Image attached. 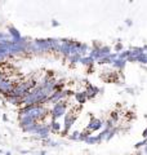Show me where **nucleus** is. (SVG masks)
<instances>
[{
	"instance_id": "33",
	"label": "nucleus",
	"mask_w": 147,
	"mask_h": 155,
	"mask_svg": "<svg viewBox=\"0 0 147 155\" xmlns=\"http://www.w3.org/2000/svg\"><path fill=\"white\" fill-rule=\"evenodd\" d=\"M36 155H47V151L45 150H41V151H39Z\"/></svg>"
},
{
	"instance_id": "34",
	"label": "nucleus",
	"mask_w": 147,
	"mask_h": 155,
	"mask_svg": "<svg viewBox=\"0 0 147 155\" xmlns=\"http://www.w3.org/2000/svg\"><path fill=\"white\" fill-rule=\"evenodd\" d=\"M4 61H5V57H4L2 53H0V64H2V62H4Z\"/></svg>"
},
{
	"instance_id": "28",
	"label": "nucleus",
	"mask_w": 147,
	"mask_h": 155,
	"mask_svg": "<svg viewBox=\"0 0 147 155\" xmlns=\"http://www.w3.org/2000/svg\"><path fill=\"white\" fill-rule=\"evenodd\" d=\"M51 25H52L53 27H58V26H60V22H58V21H57V19H52Z\"/></svg>"
},
{
	"instance_id": "36",
	"label": "nucleus",
	"mask_w": 147,
	"mask_h": 155,
	"mask_svg": "<svg viewBox=\"0 0 147 155\" xmlns=\"http://www.w3.org/2000/svg\"><path fill=\"white\" fill-rule=\"evenodd\" d=\"M3 120H4V122H8V116L7 115H3Z\"/></svg>"
},
{
	"instance_id": "7",
	"label": "nucleus",
	"mask_w": 147,
	"mask_h": 155,
	"mask_svg": "<svg viewBox=\"0 0 147 155\" xmlns=\"http://www.w3.org/2000/svg\"><path fill=\"white\" fill-rule=\"evenodd\" d=\"M49 134H51V127H49V124H41V128L39 130V133L36 136H32L31 140H45L49 137Z\"/></svg>"
},
{
	"instance_id": "31",
	"label": "nucleus",
	"mask_w": 147,
	"mask_h": 155,
	"mask_svg": "<svg viewBox=\"0 0 147 155\" xmlns=\"http://www.w3.org/2000/svg\"><path fill=\"white\" fill-rule=\"evenodd\" d=\"M142 137H143V138H147V127L143 129V132H142Z\"/></svg>"
},
{
	"instance_id": "24",
	"label": "nucleus",
	"mask_w": 147,
	"mask_h": 155,
	"mask_svg": "<svg viewBox=\"0 0 147 155\" xmlns=\"http://www.w3.org/2000/svg\"><path fill=\"white\" fill-rule=\"evenodd\" d=\"M114 49H115L116 53H120V52L124 51V45H122L121 41H117L116 44H115V47H114Z\"/></svg>"
},
{
	"instance_id": "4",
	"label": "nucleus",
	"mask_w": 147,
	"mask_h": 155,
	"mask_svg": "<svg viewBox=\"0 0 147 155\" xmlns=\"http://www.w3.org/2000/svg\"><path fill=\"white\" fill-rule=\"evenodd\" d=\"M63 127L61 130V136L63 137H67L70 134V130L72 128V125L75 124L76 119H77V114H74V113H66V115L63 116Z\"/></svg>"
},
{
	"instance_id": "32",
	"label": "nucleus",
	"mask_w": 147,
	"mask_h": 155,
	"mask_svg": "<svg viewBox=\"0 0 147 155\" xmlns=\"http://www.w3.org/2000/svg\"><path fill=\"white\" fill-rule=\"evenodd\" d=\"M125 23H126V25H128V26H132V25H133V22H132V19H126Z\"/></svg>"
},
{
	"instance_id": "29",
	"label": "nucleus",
	"mask_w": 147,
	"mask_h": 155,
	"mask_svg": "<svg viewBox=\"0 0 147 155\" xmlns=\"http://www.w3.org/2000/svg\"><path fill=\"white\" fill-rule=\"evenodd\" d=\"M51 141H52V140H51V137H48V138H45V140H43V145H47V146H49V143H51Z\"/></svg>"
},
{
	"instance_id": "15",
	"label": "nucleus",
	"mask_w": 147,
	"mask_h": 155,
	"mask_svg": "<svg viewBox=\"0 0 147 155\" xmlns=\"http://www.w3.org/2000/svg\"><path fill=\"white\" fill-rule=\"evenodd\" d=\"M49 127H51V133H61L62 130V124L58 122V120H52L51 123H49Z\"/></svg>"
},
{
	"instance_id": "3",
	"label": "nucleus",
	"mask_w": 147,
	"mask_h": 155,
	"mask_svg": "<svg viewBox=\"0 0 147 155\" xmlns=\"http://www.w3.org/2000/svg\"><path fill=\"white\" fill-rule=\"evenodd\" d=\"M67 109H68V102L66 100L54 104L52 106V109L49 110V115H51L52 120H58L62 116H65L67 113Z\"/></svg>"
},
{
	"instance_id": "37",
	"label": "nucleus",
	"mask_w": 147,
	"mask_h": 155,
	"mask_svg": "<svg viewBox=\"0 0 147 155\" xmlns=\"http://www.w3.org/2000/svg\"><path fill=\"white\" fill-rule=\"evenodd\" d=\"M22 154H28V153H30V151H28V150H22V151H21Z\"/></svg>"
},
{
	"instance_id": "39",
	"label": "nucleus",
	"mask_w": 147,
	"mask_h": 155,
	"mask_svg": "<svg viewBox=\"0 0 147 155\" xmlns=\"http://www.w3.org/2000/svg\"><path fill=\"white\" fill-rule=\"evenodd\" d=\"M2 155H12V153H9V151H8V153H5V154H2Z\"/></svg>"
},
{
	"instance_id": "25",
	"label": "nucleus",
	"mask_w": 147,
	"mask_h": 155,
	"mask_svg": "<svg viewBox=\"0 0 147 155\" xmlns=\"http://www.w3.org/2000/svg\"><path fill=\"white\" fill-rule=\"evenodd\" d=\"M119 111H112L111 113V115H110V119H112L114 122H116L117 123V120H119Z\"/></svg>"
},
{
	"instance_id": "13",
	"label": "nucleus",
	"mask_w": 147,
	"mask_h": 155,
	"mask_svg": "<svg viewBox=\"0 0 147 155\" xmlns=\"http://www.w3.org/2000/svg\"><path fill=\"white\" fill-rule=\"evenodd\" d=\"M8 35L11 36V40H21L22 39L21 32H19L14 26H9L8 27Z\"/></svg>"
},
{
	"instance_id": "23",
	"label": "nucleus",
	"mask_w": 147,
	"mask_h": 155,
	"mask_svg": "<svg viewBox=\"0 0 147 155\" xmlns=\"http://www.w3.org/2000/svg\"><path fill=\"white\" fill-rule=\"evenodd\" d=\"M79 134H80L79 130H74L71 134L67 136V138L70 140V141H79Z\"/></svg>"
},
{
	"instance_id": "20",
	"label": "nucleus",
	"mask_w": 147,
	"mask_h": 155,
	"mask_svg": "<svg viewBox=\"0 0 147 155\" xmlns=\"http://www.w3.org/2000/svg\"><path fill=\"white\" fill-rule=\"evenodd\" d=\"M119 128H117V127H115V128H112L111 130H110V132H109V134H107V137H106V140H105V141L106 142H109V141H111V140L112 138H114L115 137V136L117 134V133H119Z\"/></svg>"
},
{
	"instance_id": "5",
	"label": "nucleus",
	"mask_w": 147,
	"mask_h": 155,
	"mask_svg": "<svg viewBox=\"0 0 147 155\" xmlns=\"http://www.w3.org/2000/svg\"><path fill=\"white\" fill-rule=\"evenodd\" d=\"M103 128V122H102L101 119H98V118H96L94 115H92L90 114V119H89V123L87 124V130H89L90 133H93V132H97V130H100V129H102Z\"/></svg>"
},
{
	"instance_id": "1",
	"label": "nucleus",
	"mask_w": 147,
	"mask_h": 155,
	"mask_svg": "<svg viewBox=\"0 0 147 155\" xmlns=\"http://www.w3.org/2000/svg\"><path fill=\"white\" fill-rule=\"evenodd\" d=\"M31 116L36 123L44 122L47 119V116L49 115V109L45 105H27V106H22L18 111V118L22 116Z\"/></svg>"
},
{
	"instance_id": "27",
	"label": "nucleus",
	"mask_w": 147,
	"mask_h": 155,
	"mask_svg": "<svg viewBox=\"0 0 147 155\" xmlns=\"http://www.w3.org/2000/svg\"><path fill=\"white\" fill-rule=\"evenodd\" d=\"M49 146H51V147H58V146H60V142H57V141H51Z\"/></svg>"
},
{
	"instance_id": "22",
	"label": "nucleus",
	"mask_w": 147,
	"mask_h": 155,
	"mask_svg": "<svg viewBox=\"0 0 147 155\" xmlns=\"http://www.w3.org/2000/svg\"><path fill=\"white\" fill-rule=\"evenodd\" d=\"M89 136H92V133L89 132V130H87V129L81 130L80 134H79V141H81V142H85V141H87V138L89 137Z\"/></svg>"
},
{
	"instance_id": "2",
	"label": "nucleus",
	"mask_w": 147,
	"mask_h": 155,
	"mask_svg": "<svg viewBox=\"0 0 147 155\" xmlns=\"http://www.w3.org/2000/svg\"><path fill=\"white\" fill-rule=\"evenodd\" d=\"M48 92L43 88L40 84H38L35 88H32L28 93L23 97L22 100V106H27V105H45L48 104V98H49Z\"/></svg>"
},
{
	"instance_id": "6",
	"label": "nucleus",
	"mask_w": 147,
	"mask_h": 155,
	"mask_svg": "<svg viewBox=\"0 0 147 155\" xmlns=\"http://www.w3.org/2000/svg\"><path fill=\"white\" fill-rule=\"evenodd\" d=\"M32 41H34V44L36 45L39 52H40V54L51 53V45H49L48 39H35V40H32Z\"/></svg>"
},
{
	"instance_id": "11",
	"label": "nucleus",
	"mask_w": 147,
	"mask_h": 155,
	"mask_svg": "<svg viewBox=\"0 0 147 155\" xmlns=\"http://www.w3.org/2000/svg\"><path fill=\"white\" fill-rule=\"evenodd\" d=\"M79 64H81L83 66H85L87 69L89 70V72H92L93 67H94V65H96V61L93 60L92 57L85 56V57H81V58H80V62H79Z\"/></svg>"
},
{
	"instance_id": "18",
	"label": "nucleus",
	"mask_w": 147,
	"mask_h": 155,
	"mask_svg": "<svg viewBox=\"0 0 147 155\" xmlns=\"http://www.w3.org/2000/svg\"><path fill=\"white\" fill-rule=\"evenodd\" d=\"M80 58H81V56H80V54H71L70 57H68L70 65H71L72 67H74V66H76V65L80 62Z\"/></svg>"
},
{
	"instance_id": "9",
	"label": "nucleus",
	"mask_w": 147,
	"mask_h": 155,
	"mask_svg": "<svg viewBox=\"0 0 147 155\" xmlns=\"http://www.w3.org/2000/svg\"><path fill=\"white\" fill-rule=\"evenodd\" d=\"M103 91V89H101V88H98V87L96 85H92V84H87L85 87V94H87V98L88 100H92V98H94V97L97 94H100L101 92Z\"/></svg>"
},
{
	"instance_id": "21",
	"label": "nucleus",
	"mask_w": 147,
	"mask_h": 155,
	"mask_svg": "<svg viewBox=\"0 0 147 155\" xmlns=\"http://www.w3.org/2000/svg\"><path fill=\"white\" fill-rule=\"evenodd\" d=\"M101 52V54H102V58L106 57V56H109L110 53H112V48L110 45H102V48L100 49Z\"/></svg>"
},
{
	"instance_id": "35",
	"label": "nucleus",
	"mask_w": 147,
	"mask_h": 155,
	"mask_svg": "<svg viewBox=\"0 0 147 155\" xmlns=\"http://www.w3.org/2000/svg\"><path fill=\"white\" fill-rule=\"evenodd\" d=\"M142 149H143V150H142V153H143V155H147V145H146L145 147H142Z\"/></svg>"
},
{
	"instance_id": "26",
	"label": "nucleus",
	"mask_w": 147,
	"mask_h": 155,
	"mask_svg": "<svg viewBox=\"0 0 147 155\" xmlns=\"http://www.w3.org/2000/svg\"><path fill=\"white\" fill-rule=\"evenodd\" d=\"M0 40H11V36L8 35V32L0 31Z\"/></svg>"
},
{
	"instance_id": "38",
	"label": "nucleus",
	"mask_w": 147,
	"mask_h": 155,
	"mask_svg": "<svg viewBox=\"0 0 147 155\" xmlns=\"http://www.w3.org/2000/svg\"><path fill=\"white\" fill-rule=\"evenodd\" d=\"M4 78H5V76H4V75L2 74V72H0V80H2V79H4Z\"/></svg>"
},
{
	"instance_id": "8",
	"label": "nucleus",
	"mask_w": 147,
	"mask_h": 155,
	"mask_svg": "<svg viewBox=\"0 0 147 155\" xmlns=\"http://www.w3.org/2000/svg\"><path fill=\"white\" fill-rule=\"evenodd\" d=\"M14 84H16V83H13V81H11L9 79H5V78L2 79V80H0V93L4 94V96H7L9 92L13 89Z\"/></svg>"
},
{
	"instance_id": "14",
	"label": "nucleus",
	"mask_w": 147,
	"mask_h": 155,
	"mask_svg": "<svg viewBox=\"0 0 147 155\" xmlns=\"http://www.w3.org/2000/svg\"><path fill=\"white\" fill-rule=\"evenodd\" d=\"M111 66L114 67L115 70L122 71V70L125 69V66H126V60H121V58H116V60H114V61H112Z\"/></svg>"
},
{
	"instance_id": "17",
	"label": "nucleus",
	"mask_w": 147,
	"mask_h": 155,
	"mask_svg": "<svg viewBox=\"0 0 147 155\" xmlns=\"http://www.w3.org/2000/svg\"><path fill=\"white\" fill-rule=\"evenodd\" d=\"M85 143H88V145H98V143H102V142H101V140H100V137H98L97 134H92V136H89V137L87 138Z\"/></svg>"
},
{
	"instance_id": "12",
	"label": "nucleus",
	"mask_w": 147,
	"mask_h": 155,
	"mask_svg": "<svg viewBox=\"0 0 147 155\" xmlns=\"http://www.w3.org/2000/svg\"><path fill=\"white\" fill-rule=\"evenodd\" d=\"M40 128H41V123H35V124H31V125H28V127L23 128L22 130L24 133H30L32 136H36L39 133V130H40Z\"/></svg>"
},
{
	"instance_id": "30",
	"label": "nucleus",
	"mask_w": 147,
	"mask_h": 155,
	"mask_svg": "<svg viewBox=\"0 0 147 155\" xmlns=\"http://www.w3.org/2000/svg\"><path fill=\"white\" fill-rule=\"evenodd\" d=\"M125 91L128 92L129 94H134V88H125Z\"/></svg>"
},
{
	"instance_id": "16",
	"label": "nucleus",
	"mask_w": 147,
	"mask_h": 155,
	"mask_svg": "<svg viewBox=\"0 0 147 155\" xmlns=\"http://www.w3.org/2000/svg\"><path fill=\"white\" fill-rule=\"evenodd\" d=\"M74 97H75V101L79 105H84L87 101H88V98H87V94H85V92L83 91V92H76L75 94H74Z\"/></svg>"
},
{
	"instance_id": "19",
	"label": "nucleus",
	"mask_w": 147,
	"mask_h": 155,
	"mask_svg": "<svg viewBox=\"0 0 147 155\" xmlns=\"http://www.w3.org/2000/svg\"><path fill=\"white\" fill-rule=\"evenodd\" d=\"M7 100L13 106H22V98H19V97H8Z\"/></svg>"
},
{
	"instance_id": "10",
	"label": "nucleus",
	"mask_w": 147,
	"mask_h": 155,
	"mask_svg": "<svg viewBox=\"0 0 147 155\" xmlns=\"http://www.w3.org/2000/svg\"><path fill=\"white\" fill-rule=\"evenodd\" d=\"M66 100V96H65V92L61 91V92H53V93L49 94V98H48V104H52L54 105L60 101Z\"/></svg>"
}]
</instances>
